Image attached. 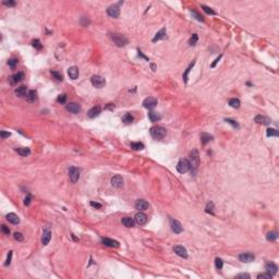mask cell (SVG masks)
<instances>
[{
  "label": "cell",
  "instance_id": "6da1fadb",
  "mask_svg": "<svg viewBox=\"0 0 279 279\" xmlns=\"http://www.w3.org/2000/svg\"><path fill=\"white\" fill-rule=\"evenodd\" d=\"M166 133H167V131H166V129L163 128V127H158V125H156V127H153V128L151 129V135L156 140L164 139L165 135H166Z\"/></svg>",
  "mask_w": 279,
  "mask_h": 279
},
{
  "label": "cell",
  "instance_id": "7a4b0ae2",
  "mask_svg": "<svg viewBox=\"0 0 279 279\" xmlns=\"http://www.w3.org/2000/svg\"><path fill=\"white\" fill-rule=\"evenodd\" d=\"M190 169H191V165H190L189 159L182 158V159L179 160V163H178V165H177V170H178L180 174H186V172H188Z\"/></svg>",
  "mask_w": 279,
  "mask_h": 279
},
{
  "label": "cell",
  "instance_id": "3957f363",
  "mask_svg": "<svg viewBox=\"0 0 279 279\" xmlns=\"http://www.w3.org/2000/svg\"><path fill=\"white\" fill-rule=\"evenodd\" d=\"M111 39L118 47H123L128 44V38L121 34H111Z\"/></svg>",
  "mask_w": 279,
  "mask_h": 279
},
{
  "label": "cell",
  "instance_id": "277c9868",
  "mask_svg": "<svg viewBox=\"0 0 279 279\" xmlns=\"http://www.w3.org/2000/svg\"><path fill=\"white\" fill-rule=\"evenodd\" d=\"M190 165H191L192 169H198V165H200V157H198V152L196 150H193L191 152V155H190Z\"/></svg>",
  "mask_w": 279,
  "mask_h": 279
},
{
  "label": "cell",
  "instance_id": "5b68a950",
  "mask_svg": "<svg viewBox=\"0 0 279 279\" xmlns=\"http://www.w3.org/2000/svg\"><path fill=\"white\" fill-rule=\"evenodd\" d=\"M91 82H92V84H93L94 86L97 87V88H101L106 84V80L100 75H93L92 79H91Z\"/></svg>",
  "mask_w": 279,
  "mask_h": 279
},
{
  "label": "cell",
  "instance_id": "8992f818",
  "mask_svg": "<svg viewBox=\"0 0 279 279\" xmlns=\"http://www.w3.org/2000/svg\"><path fill=\"white\" fill-rule=\"evenodd\" d=\"M69 178L71 182L75 183L80 178V169L76 168V167H71L69 169Z\"/></svg>",
  "mask_w": 279,
  "mask_h": 279
},
{
  "label": "cell",
  "instance_id": "52a82bcc",
  "mask_svg": "<svg viewBox=\"0 0 279 279\" xmlns=\"http://www.w3.org/2000/svg\"><path fill=\"white\" fill-rule=\"evenodd\" d=\"M122 2H119L118 5H113V6H110L108 9H107V13L108 15L111 17H118L119 14H120V9H119V5H121Z\"/></svg>",
  "mask_w": 279,
  "mask_h": 279
},
{
  "label": "cell",
  "instance_id": "ba28073f",
  "mask_svg": "<svg viewBox=\"0 0 279 279\" xmlns=\"http://www.w3.org/2000/svg\"><path fill=\"white\" fill-rule=\"evenodd\" d=\"M170 224H171V229L174 233H181L183 231V227L180 224V221H178L177 219H170Z\"/></svg>",
  "mask_w": 279,
  "mask_h": 279
},
{
  "label": "cell",
  "instance_id": "9c48e42d",
  "mask_svg": "<svg viewBox=\"0 0 279 279\" xmlns=\"http://www.w3.org/2000/svg\"><path fill=\"white\" fill-rule=\"evenodd\" d=\"M254 258H255L254 254H252V253H250V252L241 253V254L239 255V260H240L241 262H243V263H251V262L254 261Z\"/></svg>",
  "mask_w": 279,
  "mask_h": 279
},
{
  "label": "cell",
  "instance_id": "30bf717a",
  "mask_svg": "<svg viewBox=\"0 0 279 279\" xmlns=\"http://www.w3.org/2000/svg\"><path fill=\"white\" fill-rule=\"evenodd\" d=\"M111 186L113 188H118V189L123 186V179L120 174H116L111 178Z\"/></svg>",
  "mask_w": 279,
  "mask_h": 279
},
{
  "label": "cell",
  "instance_id": "8fae6325",
  "mask_svg": "<svg viewBox=\"0 0 279 279\" xmlns=\"http://www.w3.org/2000/svg\"><path fill=\"white\" fill-rule=\"evenodd\" d=\"M157 99L154 98V97H148V98L144 99V101H143V105H144V107L145 108H147V109H153V108H155L157 105Z\"/></svg>",
  "mask_w": 279,
  "mask_h": 279
},
{
  "label": "cell",
  "instance_id": "7c38bea8",
  "mask_svg": "<svg viewBox=\"0 0 279 279\" xmlns=\"http://www.w3.org/2000/svg\"><path fill=\"white\" fill-rule=\"evenodd\" d=\"M134 220H135V222L137 224V225H140V226H143V225H145L146 222H147V216L144 214V213H137L136 215H135V218H134Z\"/></svg>",
  "mask_w": 279,
  "mask_h": 279
},
{
  "label": "cell",
  "instance_id": "4fadbf2b",
  "mask_svg": "<svg viewBox=\"0 0 279 279\" xmlns=\"http://www.w3.org/2000/svg\"><path fill=\"white\" fill-rule=\"evenodd\" d=\"M265 269H266V272L269 273L270 275H276L277 272H278L277 265H276L275 263H273V262H268L267 264L265 265Z\"/></svg>",
  "mask_w": 279,
  "mask_h": 279
},
{
  "label": "cell",
  "instance_id": "5bb4252c",
  "mask_svg": "<svg viewBox=\"0 0 279 279\" xmlns=\"http://www.w3.org/2000/svg\"><path fill=\"white\" fill-rule=\"evenodd\" d=\"M174 253H176L178 256H180V257H183V258H186V257H188V251H186V248H183L182 245H177V246H174Z\"/></svg>",
  "mask_w": 279,
  "mask_h": 279
},
{
  "label": "cell",
  "instance_id": "9a60e30c",
  "mask_svg": "<svg viewBox=\"0 0 279 279\" xmlns=\"http://www.w3.org/2000/svg\"><path fill=\"white\" fill-rule=\"evenodd\" d=\"M68 74H69L70 79L76 80V79L79 77V74H80L79 68H77V67H70L69 70H68Z\"/></svg>",
  "mask_w": 279,
  "mask_h": 279
},
{
  "label": "cell",
  "instance_id": "2e32d148",
  "mask_svg": "<svg viewBox=\"0 0 279 279\" xmlns=\"http://www.w3.org/2000/svg\"><path fill=\"white\" fill-rule=\"evenodd\" d=\"M67 109L72 113H79L81 111V107L76 103H70V104L67 105Z\"/></svg>",
  "mask_w": 279,
  "mask_h": 279
},
{
  "label": "cell",
  "instance_id": "e0dca14e",
  "mask_svg": "<svg viewBox=\"0 0 279 279\" xmlns=\"http://www.w3.org/2000/svg\"><path fill=\"white\" fill-rule=\"evenodd\" d=\"M23 79H24L23 72H17V73L13 74V75L10 77V82H11V84H17V83L22 81Z\"/></svg>",
  "mask_w": 279,
  "mask_h": 279
},
{
  "label": "cell",
  "instance_id": "ac0fdd59",
  "mask_svg": "<svg viewBox=\"0 0 279 279\" xmlns=\"http://www.w3.org/2000/svg\"><path fill=\"white\" fill-rule=\"evenodd\" d=\"M255 122L256 123H260V124H265V125H267V124H270V119L268 118V117H265V116H262V115H258V116L255 117Z\"/></svg>",
  "mask_w": 279,
  "mask_h": 279
},
{
  "label": "cell",
  "instance_id": "d6986e66",
  "mask_svg": "<svg viewBox=\"0 0 279 279\" xmlns=\"http://www.w3.org/2000/svg\"><path fill=\"white\" fill-rule=\"evenodd\" d=\"M50 239H51V232H50V230H48V229L44 230L43 237H41V243L44 244V245H47V244L49 243Z\"/></svg>",
  "mask_w": 279,
  "mask_h": 279
},
{
  "label": "cell",
  "instance_id": "ffe728a7",
  "mask_svg": "<svg viewBox=\"0 0 279 279\" xmlns=\"http://www.w3.org/2000/svg\"><path fill=\"white\" fill-rule=\"evenodd\" d=\"M135 208L139 209L140 212L141 210H146L148 208V203L144 201V200H139L136 203H135Z\"/></svg>",
  "mask_w": 279,
  "mask_h": 279
},
{
  "label": "cell",
  "instance_id": "44dd1931",
  "mask_svg": "<svg viewBox=\"0 0 279 279\" xmlns=\"http://www.w3.org/2000/svg\"><path fill=\"white\" fill-rule=\"evenodd\" d=\"M27 87L25 86V85H21V86H19L15 89V94H17V96H19V97H24V96H26L27 95Z\"/></svg>",
  "mask_w": 279,
  "mask_h": 279
},
{
  "label": "cell",
  "instance_id": "7402d4cb",
  "mask_svg": "<svg viewBox=\"0 0 279 279\" xmlns=\"http://www.w3.org/2000/svg\"><path fill=\"white\" fill-rule=\"evenodd\" d=\"M103 243L106 245V246H109V248H118L119 246V242L118 241H115L112 239H103Z\"/></svg>",
  "mask_w": 279,
  "mask_h": 279
},
{
  "label": "cell",
  "instance_id": "603a6c76",
  "mask_svg": "<svg viewBox=\"0 0 279 279\" xmlns=\"http://www.w3.org/2000/svg\"><path fill=\"white\" fill-rule=\"evenodd\" d=\"M7 220L10 221V222L13 224V225H17V224L20 222V218H19V216H17V214L10 213V214L7 215Z\"/></svg>",
  "mask_w": 279,
  "mask_h": 279
},
{
  "label": "cell",
  "instance_id": "cb8c5ba5",
  "mask_svg": "<svg viewBox=\"0 0 279 279\" xmlns=\"http://www.w3.org/2000/svg\"><path fill=\"white\" fill-rule=\"evenodd\" d=\"M100 111H101L100 107L99 106H95L92 109H89V111L87 112V116L89 117V118H95V117H97L100 113Z\"/></svg>",
  "mask_w": 279,
  "mask_h": 279
},
{
  "label": "cell",
  "instance_id": "d4e9b609",
  "mask_svg": "<svg viewBox=\"0 0 279 279\" xmlns=\"http://www.w3.org/2000/svg\"><path fill=\"white\" fill-rule=\"evenodd\" d=\"M122 225L124 227H127V228H132L135 225V220L133 218H131V217H124L122 219Z\"/></svg>",
  "mask_w": 279,
  "mask_h": 279
},
{
  "label": "cell",
  "instance_id": "484cf974",
  "mask_svg": "<svg viewBox=\"0 0 279 279\" xmlns=\"http://www.w3.org/2000/svg\"><path fill=\"white\" fill-rule=\"evenodd\" d=\"M164 38H166V29L165 27H163L159 32H157L155 37L153 38V41L156 43L157 41H160V39H164Z\"/></svg>",
  "mask_w": 279,
  "mask_h": 279
},
{
  "label": "cell",
  "instance_id": "4316f807",
  "mask_svg": "<svg viewBox=\"0 0 279 279\" xmlns=\"http://www.w3.org/2000/svg\"><path fill=\"white\" fill-rule=\"evenodd\" d=\"M148 118H150V120H151V121L157 122V121H159V120L162 119V116H160V113H158V112L151 111V112L148 113Z\"/></svg>",
  "mask_w": 279,
  "mask_h": 279
},
{
  "label": "cell",
  "instance_id": "83f0119b",
  "mask_svg": "<svg viewBox=\"0 0 279 279\" xmlns=\"http://www.w3.org/2000/svg\"><path fill=\"white\" fill-rule=\"evenodd\" d=\"M17 154H20L21 156H29V154H31V151H29V148H27V147H19V148H17Z\"/></svg>",
  "mask_w": 279,
  "mask_h": 279
},
{
  "label": "cell",
  "instance_id": "f1b7e54d",
  "mask_svg": "<svg viewBox=\"0 0 279 279\" xmlns=\"http://www.w3.org/2000/svg\"><path fill=\"white\" fill-rule=\"evenodd\" d=\"M37 98V93L35 91H29L27 95H26V100L29 101V103H33L35 101V99Z\"/></svg>",
  "mask_w": 279,
  "mask_h": 279
},
{
  "label": "cell",
  "instance_id": "f546056e",
  "mask_svg": "<svg viewBox=\"0 0 279 279\" xmlns=\"http://www.w3.org/2000/svg\"><path fill=\"white\" fill-rule=\"evenodd\" d=\"M194 64H195V61H193V62L188 67V69L186 70V72L183 73V81H184V83H188V80H189V73H190V71L192 70V68L194 67Z\"/></svg>",
  "mask_w": 279,
  "mask_h": 279
},
{
  "label": "cell",
  "instance_id": "4dcf8cb0",
  "mask_svg": "<svg viewBox=\"0 0 279 279\" xmlns=\"http://www.w3.org/2000/svg\"><path fill=\"white\" fill-rule=\"evenodd\" d=\"M279 234L278 232H276V231H270V232H268L267 234H266V239H267L268 241H276L277 239H278Z\"/></svg>",
  "mask_w": 279,
  "mask_h": 279
},
{
  "label": "cell",
  "instance_id": "1f68e13d",
  "mask_svg": "<svg viewBox=\"0 0 279 279\" xmlns=\"http://www.w3.org/2000/svg\"><path fill=\"white\" fill-rule=\"evenodd\" d=\"M229 105L232 108H239L240 107V100L238 98H231L229 100Z\"/></svg>",
  "mask_w": 279,
  "mask_h": 279
},
{
  "label": "cell",
  "instance_id": "d6a6232c",
  "mask_svg": "<svg viewBox=\"0 0 279 279\" xmlns=\"http://www.w3.org/2000/svg\"><path fill=\"white\" fill-rule=\"evenodd\" d=\"M212 139H213V136H212V135H209V134L203 133L202 135H201V140H202V143H203V144H206V143H207V142H209Z\"/></svg>",
  "mask_w": 279,
  "mask_h": 279
},
{
  "label": "cell",
  "instance_id": "836d02e7",
  "mask_svg": "<svg viewBox=\"0 0 279 279\" xmlns=\"http://www.w3.org/2000/svg\"><path fill=\"white\" fill-rule=\"evenodd\" d=\"M134 118L130 113H125L124 116H123V118H122V121L124 122V123H131V122H133Z\"/></svg>",
  "mask_w": 279,
  "mask_h": 279
},
{
  "label": "cell",
  "instance_id": "e575fe53",
  "mask_svg": "<svg viewBox=\"0 0 279 279\" xmlns=\"http://www.w3.org/2000/svg\"><path fill=\"white\" fill-rule=\"evenodd\" d=\"M131 147L133 150H135V151H139V150H143L144 148V144L143 143H140V142H137V143H131Z\"/></svg>",
  "mask_w": 279,
  "mask_h": 279
},
{
  "label": "cell",
  "instance_id": "d590c367",
  "mask_svg": "<svg viewBox=\"0 0 279 279\" xmlns=\"http://www.w3.org/2000/svg\"><path fill=\"white\" fill-rule=\"evenodd\" d=\"M202 8H203V10L207 14H209V15H216V12L212 9V8H209V7H207V6H204V5H202Z\"/></svg>",
  "mask_w": 279,
  "mask_h": 279
},
{
  "label": "cell",
  "instance_id": "8d00e7d4",
  "mask_svg": "<svg viewBox=\"0 0 279 279\" xmlns=\"http://www.w3.org/2000/svg\"><path fill=\"white\" fill-rule=\"evenodd\" d=\"M198 34H193V35H192V37L190 38V41H189V44H190L191 46H194V45L198 43Z\"/></svg>",
  "mask_w": 279,
  "mask_h": 279
},
{
  "label": "cell",
  "instance_id": "74e56055",
  "mask_svg": "<svg viewBox=\"0 0 279 279\" xmlns=\"http://www.w3.org/2000/svg\"><path fill=\"white\" fill-rule=\"evenodd\" d=\"M51 74H52V76H53L56 80H58V81H62V80H63V76H62V74H61V73H59L58 71H52Z\"/></svg>",
  "mask_w": 279,
  "mask_h": 279
},
{
  "label": "cell",
  "instance_id": "f35d334b",
  "mask_svg": "<svg viewBox=\"0 0 279 279\" xmlns=\"http://www.w3.org/2000/svg\"><path fill=\"white\" fill-rule=\"evenodd\" d=\"M266 134L267 136H278V131L276 129H268Z\"/></svg>",
  "mask_w": 279,
  "mask_h": 279
},
{
  "label": "cell",
  "instance_id": "ab89813d",
  "mask_svg": "<svg viewBox=\"0 0 279 279\" xmlns=\"http://www.w3.org/2000/svg\"><path fill=\"white\" fill-rule=\"evenodd\" d=\"M32 45H33V47H35L36 49H38V50H41V48H43V46H41L39 39H34V41H32Z\"/></svg>",
  "mask_w": 279,
  "mask_h": 279
},
{
  "label": "cell",
  "instance_id": "60d3db41",
  "mask_svg": "<svg viewBox=\"0 0 279 279\" xmlns=\"http://www.w3.org/2000/svg\"><path fill=\"white\" fill-rule=\"evenodd\" d=\"M215 265H216V267L218 268V269H221V268H222V266H224V262H222V260H221V258L217 257V258L215 260Z\"/></svg>",
  "mask_w": 279,
  "mask_h": 279
},
{
  "label": "cell",
  "instance_id": "b9f144b4",
  "mask_svg": "<svg viewBox=\"0 0 279 279\" xmlns=\"http://www.w3.org/2000/svg\"><path fill=\"white\" fill-rule=\"evenodd\" d=\"M272 277H273V275H270L269 273H267V274H261V275H258L257 278L258 279H272Z\"/></svg>",
  "mask_w": 279,
  "mask_h": 279
},
{
  "label": "cell",
  "instance_id": "7bdbcfd3",
  "mask_svg": "<svg viewBox=\"0 0 279 279\" xmlns=\"http://www.w3.org/2000/svg\"><path fill=\"white\" fill-rule=\"evenodd\" d=\"M65 100H67V95H64V94H62V95H59L58 98H57V101H58V103H60V104H63V103H65Z\"/></svg>",
  "mask_w": 279,
  "mask_h": 279
},
{
  "label": "cell",
  "instance_id": "ee69618b",
  "mask_svg": "<svg viewBox=\"0 0 279 279\" xmlns=\"http://www.w3.org/2000/svg\"><path fill=\"white\" fill-rule=\"evenodd\" d=\"M13 237H14V239H15V240H17V241H23V240H24L23 234H22V233H20V232H15L14 234H13Z\"/></svg>",
  "mask_w": 279,
  "mask_h": 279
},
{
  "label": "cell",
  "instance_id": "f6af8a7d",
  "mask_svg": "<svg viewBox=\"0 0 279 279\" xmlns=\"http://www.w3.org/2000/svg\"><path fill=\"white\" fill-rule=\"evenodd\" d=\"M191 12H192V14H193L194 17H196V20H198V21H201V22H204L203 17H202V15H200V14H198V12H196V11H194V10H192Z\"/></svg>",
  "mask_w": 279,
  "mask_h": 279
},
{
  "label": "cell",
  "instance_id": "bcb514c9",
  "mask_svg": "<svg viewBox=\"0 0 279 279\" xmlns=\"http://www.w3.org/2000/svg\"><path fill=\"white\" fill-rule=\"evenodd\" d=\"M225 121L228 122L229 124H231L233 128H239V124L237 123V121H234V120H231V119H225Z\"/></svg>",
  "mask_w": 279,
  "mask_h": 279
},
{
  "label": "cell",
  "instance_id": "7dc6e473",
  "mask_svg": "<svg viewBox=\"0 0 279 279\" xmlns=\"http://www.w3.org/2000/svg\"><path fill=\"white\" fill-rule=\"evenodd\" d=\"M17 63V59H14V58H13V59H10V60H9V62H8V64H9L10 67H11L12 69H14V68H15Z\"/></svg>",
  "mask_w": 279,
  "mask_h": 279
},
{
  "label": "cell",
  "instance_id": "c3c4849f",
  "mask_svg": "<svg viewBox=\"0 0 279 279\" xmlns=\"http://www.w3.org/2000/svg\"><path fill=\"white\" fill-rule=\"evenodd\" d=\"M12 255H13V252H12V251H10V252H9V254H8V257H7L6 263H5V265H6V266H8V265H10V263H11Z\"/></svg>",
  "mask_w": 279,
  "mask_h": 279
},
{
  "label": "cell",
  "instance_id": "681fc988",
  "mask_svg": "<svg viewBox=\"0 0 279 279\" xmlns=\"http://www.w3.org/2000/svg\"><path fill=\"white\" fill-rule=\"evenodd\" d=\"M213 206H214V204L212 203V202L207 204V206H206V212L209 213V214H214V213H213Z\"/></svg>",
  "mask_w": 279,
  "mask_h": 279
},
{
  "label": "cell",
  "instance_id": "f907efd6",
  "mask_svg": "<svg viewBox=\"0 0 279 279\" xmlns=\"http://www.w3.org/2000/svg\"><path fill=\"white\" fill-rule=\"evenodd\" d=\"M11 135V133H9V132H6V131H1L0 132V137L1 139H6V137H9Z\"/></svg>",
  "mask_w": 279,
  "mask_h": 279
},
{
  "label": "cell",
  "instance_id": "816d5d0a",
  "mask_svg": "<svg viewBox=\"0 0 279 279\" xmlns=\"http://www.w3.org/2000/svg\"><path fill=\"white\" fill-rule=\"evenodd\" d=\"M91 206L92 207H94V208H101L103 207V205L99 203H95V202H91Z\"/></svg>",
  "mask_w": 279,
  "mask_h": 279
},
{
  "label": "cell",
  "instance_id": "f5cc1de1",
  "mask_svg": "<svg viewBox=\"0 0 279 279\" xmlns=\"http://www.w3.org/2000/svg\"><path fill=\"white\" fill-rule=\"evenodd\" d=\"M1 229H2V231L6 233V234H9V233H10V229H9L6 225H2V226H1Z\"/></svg>",
  "mask_w": 279,
  "mask_h": 279
},
{
  "label": "cell",
  "instance_id": "db71d44e",
  "mask_svg": "<svg viewBox=\"0 0 279 279\" xmlns=\"http://www.w3.org/2000/svg\"><path fill=\"white\" fill-rule=\"evenodd\" d=\"M3 5L9 6V7H13V6H15V1H3Z\"/></svg>",
  "mask_w": 279,
  "mask_h": 279
},
{
  "label": "cell",
  "instance_id": "11a10c76",
  "mask_svg": "<svg viewBox=\"0 0 279 279\" xmlns=\"http://www.w3.org/2000/svg\"><path fill=\"white\" fill-rule=\"evenodd\" d=\"M29 203H31V195H27V196L25 198L24 204H25V205H29Z\"/></svg>",
  "mask_w": 279,
  "mask_h": 279
},
{
  "label": "cell",
  "instance_id": "9f6ffc18",
  "mask_svg": "<svg viewBox=\"0 0 279 279\" xmlns=\"http://www.w3.org/2000/svg\"><path fill=\"white\" fill-rule=\"evenodd\" d=\"M238 278H250V275H248V274H241V275H239Z\"/></svg>",
  "mask_w": 279,
  "mask_h": 279
},
{
  "label": "cell",
  "instance_id": "6f0895ef",
  "mask_svg": "<svg viewBox=\"0 0 279 279\" xmlns=\"http://www.w3.org/2000/svg\"><path fill=\"white\" fill-rule=\"evenodd\" d=\"M220 58H221V56H219V57H218V58L216 59L215 61H214V62L212 63V68H215V67H216V64H217V62H218V61L220 60Z\"/></svg>",
  "mask_w": 279,
  "mask_h": 279
},
{
  "label": "cell",
  "instance_id": "680465c9",
  "mask_svg": "<svg viewBox=\"0 0 279 279\" xmlns=\"http://www.w3.org/2000/svg\"><path fill=\"white\" fill-rule=\"evenodd\" d=\"M139 56H141L142 58H144L145 60H147V61H148V58H147V57H145V56H144V55L142 53V51H141V50H139Z\"/></svg>",
  "mask_w": 279,
  "mask_h": 279
},
{
  "label": "cell",
  "instance_id": "91938a15",
  "mask_svg": "<svg viewBox=\"0 0 279 279\" xmlns=\"http://www.w3.org/2000/svg\"><path fill=\"white\" fill-rule=\"evenodd\" d=\"M152 69H153V71H155V69H156V67H155V64H152Z\"/></svg>",
  "mask_w": 279,
  "mask_h": 279
}]
</instances>
